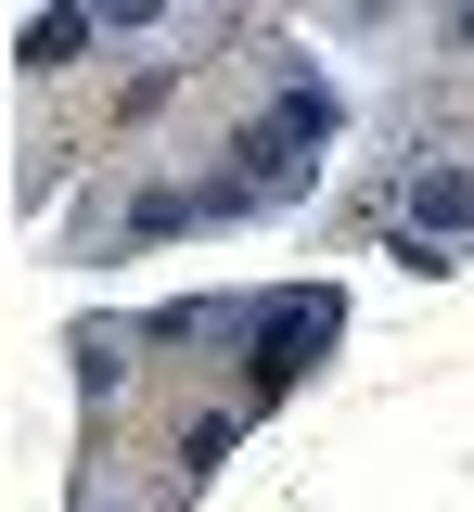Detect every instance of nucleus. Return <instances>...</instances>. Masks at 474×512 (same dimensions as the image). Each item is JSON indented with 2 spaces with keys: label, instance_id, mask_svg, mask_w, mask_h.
<instances>
[{
  "label": "nucleus",
  "instance_id": "nucleus-1",
  "mask_svg": "<svg viewBox=\"0 0 474 512\" xmlns=\"http://www.w3.org/2000/svg\"><path fill=\"white\" fill-rule=\"evenodd\" d=\"M410 231H474V167H423L410 180Z\"/></svg>",
  "mask_w": 474,
  "mask_h": 512
},
{
  "label": "nucleus",
  "instance_id": "nucleus-2",
  "mask_svg": "<svg viewBox=\"0 0 474 512\" xmlns=\"http://www.w3.org/2000/svg\"><path fill=\"white\" fill-rule=\"evenodd\" d=\"M449 39H462V52H474V13H462V26H449Z\"/></svg>",
  "mask_w": 474,
  "mask_h": 512
}]
</instances>
